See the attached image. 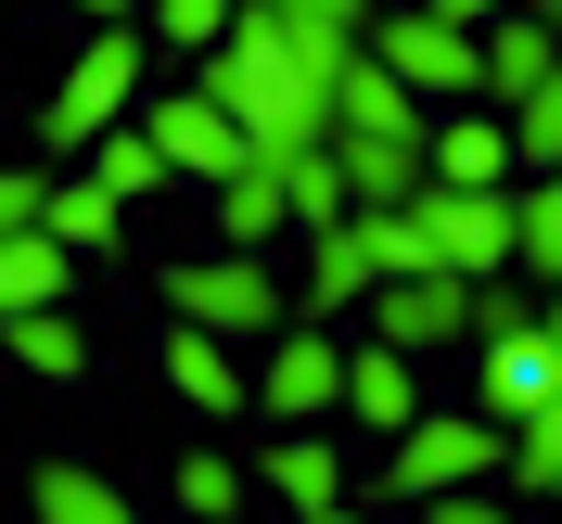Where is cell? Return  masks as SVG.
I'll use <instances>...</instances> for the list:
<instances>
[{
    "instance_id": "1",
    "label": "cell",
    "mask_w": 562,
    "mask_h": 524,
    "mask_svg": "<svg viewBox=\"0 0 562 524\" xmlns=\"http://www.w3.org/2000/svg\"><path fill=\"white\" fill-rule=\"evenodd\" d=\"M358 26H333V13H281V0H231V26L192 52V90H205L231 129L256 141V154H307V141H333V77H346Z\"/></svg>"
},
{
    "instance_id": "2",
    "label": "cell",
    "mask_w": 562,
    "mask_h": 524,
    "mask_svg": "<svg viewBox=\"0 0 562 524\" xmlns=\"http://www.w3.org/2000/svg\"><path fill=\"white\" fill-rule=\"evenodd\" d=\"M460 410L498 422V435L562 410V358H550V320L537 308H498V294L473 308V333H460Z\"/></svg>"
},
{
    "instance_id": "3",
    "label": "cell",
    "mask_w": 562,
    "mask_h": 524,
    "mask_svg": "<svg viewBox=\"0 0 562 524\" xmlns=\"http://www.w3.org/2000/svg\"><path fill=\"white\" fill-rule=\"evenodd\" d=\"M154 294H167V320H192V333H217V346H269L281 320H294V294L269 281V256H244V244L154 269Z\"/></svg>"
},
{
    "instance_id": "4",
    "label": "cell",
    "mask_w": 562,
    "mask_h": 524,
    "mask_svg": "<svg viewBox=\"0 0 562 524\" xmlns=\"http://www.w3.org/2000/svg\"><path fill=\"white\" fill-rule=\"evenodd\" d=\"M140 52H154V26H128V13H103V26H90V52H77V65L52 77V103H38V129H52V154H77L90 129H115V103H128Z\"/></svg>"
},
{
    "instance_id": "5",
    "label": "cell",
    "mask_w": 562,
    "mask_h": 524,
    "mask_svg": "<svg viewBox=\"0 0 562 524\" xmlns=\"http://www.w3.org/2000/svg\"><path fill=\"white\" fill-rule=\"evenodd\" d=\"M422 205V244H435V269H460V281H498L512 269V179H422L409 192Z\"/></svg>"
},
{
    "instance_id": "6",
    "label": "cell",
    "mask_w": 562,
    "mask_h": 524,
    "mask_svg": "<svg viewBox=\"0 0 562 524\" xmlns=\"http://www.w3.org/2000/svg\"><path fill=\"white\" fill-rule=\"evenodd\" d=\"M473 308H486V281H460V269H396L358 294V320H371V346L422 358V346H460L473 333Z\"/></svg>"
},
{
    "instance_id": "7",
    "label": "cell",
    "mask_w": 562,
    "mask_h": 524,
    "mask_svg": "<svg viewBox=\"0 0 562 524\" xmlns=\"http://www.w3.org/2000/svg\"><path fill=\"white\" fill-rule=\"evenodd\" d=\"M460 473H498V422H473V410H409L384 435V499H435V487H460Z\"/></svg>"
},
{
    "instance_id": "8",
    "label": "cell",
    "mask_w": 562,
    "mask_h": 524,
    "mask_svg": "<svg viewBox=\"0 0 562 524\" xmlns=\"http://www.w3.org/2000/svg\"><path fill=\"white\" fill-rule=\"evenodd\" d=\"M256 410L269 422H333V384H346V346H333V320H281L269 346H256Z\"/></svg>"
},
{
    "instance_id": "9",
    "label": "cell",
    "mask_w": 562,
    "mask_h": 524,
    "mask_svg": "<svg viewBox=\"0 0 562 524\" xmlns=\"http://www.w3.org/2000/svg\"><path fill=\"white\" fill-rule=\"evenodd\" d=\"M371 65L396 77V90H448V103H473V26H448V13H384L371 26Z\"/></svg>"
},
{
    "instance_id": "10",
    "label": "cell",
    "mask_w": 562,
    "mask_h": 524,
    "mask_svg": "<svg viewBox=\"0 0 562 524\" xmlns=\"http://www.w3.org/2000/svg\"><path fill=\"white\" fill-rule=\"evenodd\" d=\"M537 77H562V38H550V13L537 0H498L486 26H473V90H537Z\"/></svg>"
},
{
    "instance_id": "11",
    "label": "cell",
    "mask_w": 562,
    "mask_h": 524,
    "mask_svg": "<svg viewBox=\"0 0 562 524\" xmlns=\"http://www.w3.org/2000/svg\"><path fill=\"white\" fill-rule=\"evenodd\" d=\"M154 154H167L179 179H231V167L256 154V141L231 129V115H217L205 90H167V103H154Z\"/></svg>"
},
{
    "instance_id": "12",
    "label": "cell",
    "mask_w": 562,
    "mask_h": 524,
    "mask_svg": "<svg viewBox=\"0 0 562 524\" xmlns=\"http://www.w3.org/2000/svg\"><path fill=\"white\" fill-rule=\"evenodd\" d=\"M154 358H167V384L192 397V410H205V422H244V410H256L244 358L217 346V333H192V320H167V346H154Z\"/></svg>"
},
{
    "instance_id": "13",
    "label": "cell",
    "mask_w": 562,
    "mask_h": 524,
    "mask_svg": "<svg viewBox=\"0 0 562 524\" xmlns=\"http://www.w3.org/2000/svg\"><path fill=\"white\" fill-rule=\"evenodd\" d=\"M269 499H281L294 524H333V512H346V460L319 448V422H281V448H269Z\"/></svg>"
},
{
    "instance_id": "14",
    "label": "cell",
    "mask_w": 562,
    "mask_h": 524,
    "mask_svg": "<svg viewBox=\"0 0 562 524\" xmlns=\"http://www.w3.org/2000/svg\"><path fill=\"white\" fill-rule=\"evenodd\" d=\"M358 294H371V244H358V218L307 231V281H294V320H346Z\"/></svg>"
},
{
    "instance_id": "15",
    "label": "cell",
    "mask_w": 562,
    "mask_h": 524,
    "mask_svg": "<svg viewBox=\"0 0 562 524\" xmlns=\"http://www.w3.org/2000/svg\"><path fill=\"white\" fill-rule=\"evenodd\" d=\"M333 167H346V205H396V192H422V141L333 129Z\"/></svg>"
},
{
    "instance_id": "16",
    "label": "cell",
    "mask_w": 562,
    "mask_h": 524,
    "mask_svg": "<svg viewBox=\"0 0 562 524\" xmlns=\"http://www.w3.org/2000/svg\"><path fill=\"white\" fill-rule=\"evenodd\" d=\"M205 192H217V244H244V256L281 244V167H269V154H244V167L205 179Z\"/></svg>"
},
{
    "instance_id": "17",
    "label": "cell",
    "mask_w": 562,
    "mask_h": 524,
    "mask_svg": "<svg viewBox=\"0 0 562 524\" xmlns=\"http://www.w3.org/2000/svg\"><path fill=\"white\" fill-rule=\"evenodd\" d=\"M333 410H358V435H396V422L422 410L409 358H396V346H358V358H346V384H333Z\"/></svg>"
},
{
    "instance_id": "18",
    "label": "cell",
    "mask_w": 562,
    "mask_h": 524,
    "mask_svg": "<svg viewBox=\"0 0 562 524\" xmlns=\"http://www.w3.org/2000/svg\"><path fill=\"white\" fill-rule=\"evenodd\" d=\"M333 129H384V141H422V90H396L371 52H346V77H333Z\"/></svg>"
},
{
    "instance_id": "19",
    "label": "cell",
    "mask_w": 562,
    "mask_h": 524,
    "mask_svg": "<svg viewBox=\"0 0 562 524\" xmlns=\"http://www.w3.org/2000/svg\"><path fill=\"white\" fill-rule=\"evenodd\" d=\"M0 346H13V371H38V384H77V371H90V333H77L65 308H0Z\"/></svg>"
},
{
    "instance_id": "20",
    "label": "cell",
    "mask_w": 562,
    "mask_h": 524,
    "mask_svg": "<svg viewBox=\"0 0 562 524\" xmlns=\"http://www.w3.org/2000/svg\"><path fill=\"white\" fill-rule=\"evenodd\" d=\"M26 499H38V524H128L140 512V499L115 487V473H90V460H38Z\"/></svg>"
},
{
    "instance_id": "21",
    "label": "cell",
    "mask_w": 562,
    "mask_h": 524,
    "mask_svg": "<svg viewBox=\"0 0 562 524\" xmlns=\"http://www.w3.org/2000/svg\"><path fill=\"white\" fill-rule=\"evenodd\" d=\"M38 231H52L65 256H103L115 231H128V205H115L103 179H52V192H38Z\"/></svg>"
},
{
    "instance_id": "22",
    "label": "cell",
    "mask_w": 562,
    "mask_h": 524,
    "mask_svg": "<svg viewBox=\"0 0 562 524\" xmlns=\"http://www.w3.org/2000/svg\"><path fill=\"white\" fill-rule=\"evenodd\" d=\"M77 256L52 244V231H0V308H65Z\"/></svg>"
},
{
    "instance_id": "23",
    "label": "cell",
    "mask_w": 562,
    "mask_h": 524,
    "mask_svg": "<svg viewBox=\"0 0 562 524\" xmlns=\"http://www.w3.org/2000/svg\"><path fill=\"white\" fill-rule=\"evenodd\" d=\"M167 499H179L192 524H231V512H256V487H244V460H231V448H192V460L167 473Z\"/></svg>"
},
{
    "instance_id": "24",
    "label": "cell",
    "mask_w": 562,
    "mask_h": 524,
    "mask_svg": "<svg viewBox=\"0 0 562 524\" xmlns=\"http://www.w3.org/2000/svg\"><path fill=\"white\" fill-rule=\"evenodd\" d=\"M77 154H90V179H103L115 205H128V192H154V179H167V154H154V129H90V141H77Z\"/></svg>"
},
{
    "instance_id": "25",
    "label": "cell",
    "mask_w": 562,
    "mask_h": 524,
    "mask_svg": "<svg viewBox=\"0 0 562 524\" xmlns=\"http://www.w3.org/2000/svg\"><path fill=\"white\" fill-rule=\"evenodd\" d=\"M512 269L525 281L562 269V192H512Z\"/></svg>"
},
{
    "instance_id": "26",
    "label": "cell",
    "mask_w": 562,
    "mask_h": 524,
    "mask_svg": "<svg viewBox=\"0 0 562 524\" xmlns=\"http://www.w3.org/2000/svg\"><path fill=\"white\" fill-rule=\"evenodd\" d=\"M217 26H231V0H154V38H167V52H205Z\"/></svg>"
},
{
    "instance_id": "27",
    "label": "cell",
    "mask_w": 562,
    "mask_h": 524,
    "mask_svg": "<svg viewBox=\"0 0 562 524\" xmlns=\"http://www.w3.org/2000/svg\"><path fill=\"white\" fill-rule=\"evenodd\" d=\"M38 192H52V179H26V167H0V231H38Z\"/></svg>"
},
{
    "instance_id": "28",
    "label": "cell",
    "mask_w": 562,
    "mask_h": 524,
    "mask_svg": "<svg viewBox=\"0 0 562 524\" xmlns=\"http://www.w3.org/2000/svg\"><path fill=\"white\" fill-rule=\"evenodd\" d=\"M281 13H333V26H358V13H371V0H281Z\"/></svg>"
},
{
    "instance_id": "29",
    "label": "cell",
    "mask_w": 562,
    "mask_h": 524,
    "mask_svg": "<svg viewBox=\"0 0 562 524\" xmlns=\"http://www.w3.org/2000/svg\"><path fill=\"white\" fill-rule=\"evenodd\" d=\"M422 13H448V26H486V13H498V0H422Z\"/></svg>"
},
{
    "instance_id": "30",
    "label": "cell",
    "mask_w": 562,
    "mask_h": 524,
    "mask_svg": "<svg viewBox=\"0 0 562 524\" xmlns=\"http://www.w3.org/2000/svg\"><path fill=\"white\" fill-rule=\"evenodd\" d=\"M65 13H90V26H103V13H128V0H65Z\"/></svg>"
}]
</instances>
